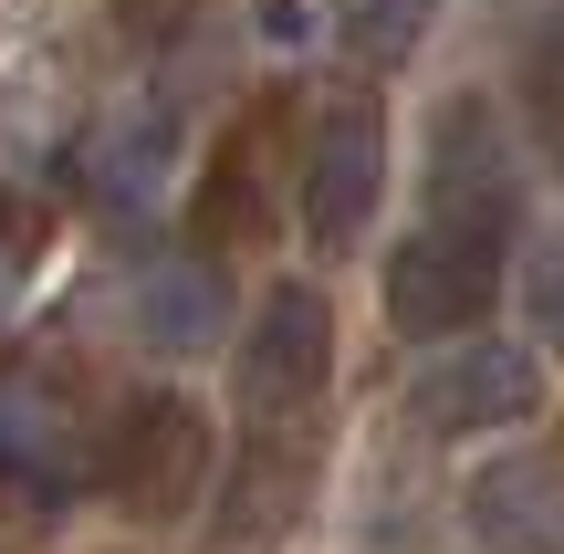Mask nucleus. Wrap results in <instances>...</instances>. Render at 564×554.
Segmentation results:
<instances>
[{
    "label": "nucleus",
    "instance_id": "obj_6",
    "mask_svg": "<svg viewBox=\"0 0 564 554\" xmlns=\"http://www.w3.org/2000/svg\"><path fill=\"white\" fill-rule=\"evenodd\" d=\"M533 409H544V367H533V346H502V335H460L408 377V419L429 439H491L523 430Z\"/></svg>",
    "mask_w": 564,
    "mask_h": 554
},
{
    "label": "nucleus",
    "instance_id": "obj_3",
    "mask_svg": "<svg viewBox=\"0 0 564 554\" xmlns=\"http://www.w3.org/2000/svg\"><path fill=\"white\" fill-rule=\"evenodd\" d=\"M335 377V304L314 283H272L241 325V430H314Z\"/></svg>",
    "mask_w": 564,
    "mask_h": 554
},
{
    "label": "nucleus",
    "instance_id": "obj_15",
    "mask_svg": "<svg viewBox=\"0 0 564 554\" xmlns=\"http://www.w3.org/2000/svg\"><path fill=\"white\" fill-rule=\"evenodd\" d=\"M0 314H11V272H0Z\"/></svg>",
    "mask_w": 564,
    "mask_h": 554
},
{
    "label": "nucleus",
    "instance_id": "obj_7",
    "mask_svg": "<svg viewBox=\"0 0 564 554\" xmlns=\"http://www.w3.org/2000/svg\"><path fill=\"white\" fill-rule=\"evenodd\" d=\"M95 439L74 430L53 377H0V513H53L74 502Z\"/></svg>",
    "mask_w": 564,
    "mask_h": 554
},
{
    "label": "nucleus",
    "instance_id": "obj_11",
    "mask_svg": "<svg viewBox=\"0 0 564 554\" xmlns=\"http://www.w3.org/2000/svg\"><path fill=\"white\" fill-rule=\"evenodd\" d=\"M429 21H440V0H335V42H345L356 63H377V74L419 53Z\"/></svg>",
    "mask_w": 564,
    "mask_h": 554
},
{
    "label": "nucleus",
    "instance_id": "obj_2",
    "mask_svg": "<svg viewBox=\"0 0 564 554\" xmlns=\"http://www.w3.org/2000/svg\"><path fill=\"white\" fill-rule=\"evenodd\" d=\"M419 209H429V230L512 241V220H523V157H512L491 95H440L429 146H419Z\"/></svg>",
    "mask_w": 564,
    "mask_h": 554
},
{
    "label": "nucleus",
    "instance_id": "obj_8",
    "mask_svg": "<svg viewBox=\"0 0 564 554\" xmlns=\"http://www.w3.org/2000/svg\"><path fill=\"white\" fill-rule=\"evenodd\" d=\"M126 335L147 356H209L230 335V272L209 251H178V262H147L126 283Z\"/></svg>",
    "mask_w": 564,
    "mask_h": 554
},
{
    "label": "nucleus",
    "instance_id": "obj_1",
    "mask_svg": "<svg viewBox=\"0 0 564 554\" xmlns=\"http://www.w3.org/2000/svg\"><path fill=\"white\" fill-rule=\"evenodd\" d=\"M95 492L116 502V513L137 523H178L188 502L209 492V471H220V450H209V419L188 409L178 388H137L116 419L95 430Z\"/></svg>",
    "mask_w": 564,
    "mask_h": 554
},
{
    "label": "nucleus",
    "instance_id": "obj_4",
    "mask_svg": "<svg viewBox=\"0 0 564 554\" xmlns=\"http://www.w3.org/2000/svg\"><path fill=\"white\" fill-rule=\"evenodd\" d=\"M377 188H387V116H377V95L314 105V126H303V146H293V220H303V241L345 251L366 220H377Z\"/></svg>",
    "mask_w": 564,
    "mask_h": 554
},
{
    "label": "nucleus",
    "instance_id": "obj_12",
    "mask_svg": "<svg viewBox=\"0 0 564 554\" xmlns=\"http://www.w3.org/2000/svg\"><path fill=\"white\" fill-rule=\"evenodd\" d=\"M523 126H533V146L564 167V11L523 42Z\"/></svg>",
    "mask_w": 564,
    "mask_h": 554
},
{
    "label": "nucleus",
    "instance_id": "obj_10",
    "mask_svg": "<svg viewBox=\"0 0 564 554\" xmlns=\"http://www.w3.org/2000/svg\"><path fill=\"white\" fill-rule=\"evenodd\" d=\"M314 492V430H241L220 492V544H272Z\"/></svg>",
    "mask_w": 564,
    "mask_h": 554
},
{
    "label": "nucleus",
    "instance_id": "obj_9",
    "mask_svg": "<svg viewBox=\"0 0 564 554\" xmlns=\"http://www.w3.org/2000/svg\"><path fill=\"white\" fill-rule=\"evenodd\" d=\"M460 513L481 534V554H564V460H544V450L481 460Z\"/></svg>",
    "mask_w": 564,
    "mask_h": 554
},
{
    "label": "nucleus",
    "instance_id": "obj_14",
    "mask_svg": "<svg viewBox=\"0 0 564 554\" xmlns=\"http://www.w3.org/2000/svg\"><path fill=\"white\" fill-rule=\"evenodd\" d=\"M523 304H533V325L564 346V241H544V251L523 262Z\"/></svg>",
    "mask_w": 564,
    "mask_h": 554
},
{
    "label": "nucleus",
    "instance_id": "obj_13",
    "mask_svg": "<svg viewBox=\"0 0 564 554\" xmlns=\"http://www.w3.org/2000/svg\"><path fill=\"white\" fill-rule=\"evenodd\" d=\"M158 167H167V126H116V137H95V188L116 209H137L147 188H158Z\"/></svg>",
    "mask_w": 564,
    "mask_h": 554
},
{
    "label": "nucleus",
    "instance_id": "obj_5",
    "mask_svg": "<svg viewBox=\"0 0 564 554\" xmlns=\"http://www.w3.org/2000/svg\"><path fill=\"white\" fill-rule=\"evenodd\" d=\"M387 293V325L419 335V346H460V335H481V314L502 304V241H470V230H408L398 251H387L377 272Z\"/></svg>",
    "mask_w": 564,
    "mask_h": 554
}]
</instances>
